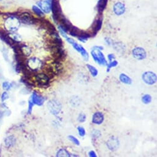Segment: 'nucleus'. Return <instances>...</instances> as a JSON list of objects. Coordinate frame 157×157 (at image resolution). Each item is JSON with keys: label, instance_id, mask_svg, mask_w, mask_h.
Here are the masks:
<instances>
[{"label": "nucleus", "instance_id": "obj_28", "mask_svg": "<svg viewBox=\"0 0 157 157\" xmlns=\"http://www.w3.org/2000/svg\"><path fill=\"white\" fill-rule=\"evenodd\" d=\"M69 139L70 140V141H71L73 143H74V144H75V145H79L80 144V141H78V139L76 137H74V136H71V135L69 136Z\"/></svg>", "mask_w": 157, "mask_h": 157}, {"label": "nucleus", "instance_id": "obj_20", "mask_svg": "<svg viewBox=\"0 0 157 157\" xmlns=\"http://www.w3.org/2000/svg\"><path fill=\"white\" fill-rule=\"evenodd\" d=\"M56 156H78V155H70V153L68 152V151L65 149H60L57 152Z\"/></svg>", "mask_w": 157, "mask_h": 157}, {"label": "nucleus", "instance_id": "obj_31", "mask_svg": "<svg viewBox=\"0 0 157 157\" xmlns=\"http://www.w3.org/2000/svg\"><path fill=\"white\" fill-rule=\"evenodd\" d=\"M92 136L93 138H99L101 136V132H100V131L98 130H94L92 132Z\"/></svg>", "mask_w": 157, "mask_h": 157}, {"label": "nucleus", "instance_id": "obj_14", "mask_svg": "<svg viewBox=\"0 0 157 157\" xmlns=\"http://www.w3.org/2000/svg\"><path fill=\"white\" fill-rule=\"evenodd\" d=\"M102 24V19L99 18L95 21V22L93 25V33L91 34V35L95 36L96 35L97 32L100 29V28H101Z\"/></svg>", "mask_w": 157, "mask_h": 157}, {"label": "nucleus", "instance_id": "obj_24", "mask_svg": "<svg viewBox=\"0 0 157 157\" xmlns=\"http://www.w3.org/2000/svg\"><path fill=\"white\" fill-rule=\"evenodd\" d=\"M152 101V97L149 94H145L142 97V102L145 104H148Z\"/></svg>", "mask_w": 157, "mask_h": 157}, {"label": "nucleus", "instance_id": "obj_3", "mask_svg": "<svg viewBox=\"0 0 157 157\" xmlns=\"http://www.w3.org/2000/svg\"><path fill=\"white\" fill-rule=\"evenodd\" d=\"M92 57L96 63L100 65H107V62L105 56L101 51L98 49H93L91 52Z\"/></svg>", "mask_w": 157, "mask_h": 157}, {"label": "nucleus", "instance_id": "obj_32", "mask_svg": "<svg viewBox=\"0 0 157 157\" xmlns=\"http://www.w3.org/2000/svg\"><path fill=\"white\" fill-rule=\"evenodd\" d=\"M11 87V83H9V82L6 81V82L3 83V88L4 90H9V89H10Z\"/></svg>", "mask_w": 157, "mask_h": 157}, {"label": "nucleus", "instance_id": "obj_12", "mask_svg": "<svg viewBox=\"0 0 157 157\" xmlns=\"http://www.w3.org/2000/svg\"><path fill=\"white\" fill-rule=\"evenodd\" d=\"M37 5L45 13H49L51 11V6L48 1H40L37 3Z\"/></svg>", "mask_w": 157, "mask_h": 157}, {"label": "nucleus", "instance_id": "obj_37", "mask_svg": "<svg viewBox=\"0 0 157 157\" xmlns=\"http://www.w3.org/2000/svg\"><path fill=\"white\" fill-rule=\"evenodd\" d=\"M93 49H98V50H100V51H102V50L104 49V48L102 46H96L93 47Z\"/></svg>", "mask_w": 157, "mask_h": 157}, {"label": "nucleus", "instance_id": "obj_9", "mask_svg": "<svg viewBox=\"0 0 157 157\" xmlns=\"http://www.w3.org/2000/svg\"><path fill=\"white\" fill-rule=\"evenodd\" d=\"M52 9L53 11V15L54 17V20L57 22L60 17L62 15V11L60 4L59 2L56 1V0H54V1L53 3Z\"/></svg>", "mask_w": 157, "mask_h": 157}, {"label": "nucleus", "instance_id": "obj_36", "mask_svg": "<svg viewBox=\"0 0 157 157\" xmlns=\"http://www.w3.org/2000/svg\"><path fill=\"white\" fill-rule=\"evenodd\" d=\"M89 156H91V157H96V156H97V155H96V152H94V151H90V152H89Z\"/></svg>", "mask_w": 157, "mask_h": 157}, {"label": "nucleus", "instance_id": "obj_10", "mask_svg": "<svg viewBox=\"0 0 157 157\" xmlns=\"http://www.w3.org/2000/svg\"><path fill=\"white\" fill-rule=\"evenodd\" d=\"M104 120V116L102 112L97 111L94 114L92 118V122L96 125H101Z\"/></svg>", "mask_w": 157, "mask_h": 157}, {"label": "nucleus", "instance_id": "obj_7", "mask_svg": "<svg viewBox=\"0 0 157 157\" xmlns=\"http://www.w3.org/2000/svg\"><path fill=\"white\" fill-rule=\"evenodd\" d=\"M36 81L39 85L43 87L48 86L50 84V78L45 74H39L35 76Z\"/></svg>", "mask_w": 157, "mask_h": 157}, {"label": "nucleus", "instance_id": "obj_1", "mask_svg": "<svg viewBox=\"0 0 157 157\" xmlns=\"http://www.w3.org/2000/svg\"><path fill=\"white\" fill-rule=\"evenodd\" d=\"M5 29L11 32H14L18 30L20 27V22L15 17H10L5 21Z\"/></svg>", "mask_w": 157, "mask_h": 157}, {"label": "nucleus", "instance_id": "obj_8", "mask_svg": "<svg viewBox=\"0 0 157 157\" xmlns=\"http://www.w3.org/2000/svg\"><path fill=\"white\" fill-rule=\"evenodd\" d=\"M132 54L133 57L137 60H141L145 59L147 56V53L145 49L141 47H137L132 49Z\"/></svg>", "mask_w": 157, "mask_h": 157}, {"label": "nucleus", "instance_id": "obj_2", "mask_svg": "<svg viewBox=\"0 0 157 157\" xmlns=\"http://www.w3.org/2000/svg\"><path fill=\"white\" fill-rule=\"evenodd\" d=\"M66 40L69 43H70L71 44L72 46L74 47V48L76 50V51H78V53H80L81 54L84 60H86V61L88 60L89 54L85 48H84L82 46L80 45V44H78L76 41H75V40H74L73 39H71L70 38L67 37Z\"/></svg>", "mask_w": 157, "mask_h": 157}, {"label": "nucleus", "instance_id": "obj_22", "mask_svg": "<svg viewBox=\"0 0 157 157\" xmlns=\"http://www.w3.org/2000/svg\"><path fill=\"white\" fill-rule=\"evenodd\" d=\"M20 51L22 54L25 56H29L31 54L30 49L26 46H22L20 47Z\"/></svg>", "mask_w": 157, "mask_h": 157}, {"label": "nucleus", "instance_id": "obj_13", "mask_svg": "<svg viewBox=\"0 0 157 157\" xmlns=\"http://www.w3.org/2000/svg\"><path fill=\"white\" fill-rule=\"evenodd\" d=\"M114 11L116 15H120L125 13V5L120 2L116 3L114 6Z\"/></svg>", "mask_w": 157, "mask_h": 157}, {"label": "nucleus", "instance_id": "obj_15", "mask_svg": "<svg viewBox=\"0 0 157 157\" xmlns=\"http://www.w3.org/2000/svg\"><path fill=\"white\" fill-rule=\"evenodd\" d=\"M118 145H119L118 141V140L116 139H115L114 137L110 139L107 143L108 147L111 150H114L116 149L117 147H118Z\"/></svg>", "mask_w": 157, "mask_h": 157}, {"label": "nucleus", "instance_id": "obj_35", "mask_svg": "<svg viewBox=\"0 0 157 157\" xmlns=\"http://www.w3.org/2000/svg\"><path fill=\"white\" fill-rule=\"evenodd\" d=\"M108 59L109 60L110 62L112 61L114 59H115V56L114 55V54H110L108 55Z\"/></svg>", "mask_w": 157, "mask_h": 157}, {"label": "nucleus", "instance_id": "obj_18", "mask_svg": "<svg viewBox=\"0 0 157 157\" xmlns=\"http://www.w3.org/2000/svg\"><path fill=\"white\" fill-rule=\"evenodd\" d=\"M82 32L83 31H81L80 29H78V28L75 27H73V26L71 27V28L70 29V30L69 31V34L70 35H71L73 36L77 37V38H78L81 35Z\"/></svg>", "mask_w": 157, "mask_h": 157}, {"label": "nucleus", "instance_id": "obj_11", "mask_svg": "<svg viewBox=\"0 0 157 157\" xmlns=\"http://www.w3.org/2000/svg\"><path fill=\"white\" fill-rule=\"evenodd\" d=\"M31 100L33 103V104L41 106L44 104V101H45V99L41 96H40V95H38L37 93H34L32 94Z\"/></svg>", "mask_w": 157, "mask_h": 157}, {"label": "nucleus", "instance_id": "obj_38", "mask_svg": "<svg viewBox=\"0 0 157 157\" xmlns=\"http://www.w3.org/2000/svg\"><path fill=\"white\" fill-rule=\"evenodd\" d=\"M105 41H106V43H107L108 44H109V45H110V44H111V41L110 40V39H109V38H105Z\"/></svg>", "mask_w": 157, "mask_h": 157}, {"label": "nucleus", "instance_id": "obj_27", "mask_svg": "<svg viewBox=\"0 0 157 157\" xmlns=\"http://www.w3.org/2000/svg\"><path fill=\"white\" fill-rule=\"evenodd\" d=\"M77 130L78 131V133H79V135L81 137H83L85 136L86 134V131L85 130V128L82 126H78L77 128Z\"/></svg>", "mask_w": 157, "mask_h": 157}, {"label": "nucleus", "instance_id": "obj_39", "mask_svg": "<svg viewBox=\"0 0 157 157\" xmlns=\"http://www.w3.org/2000/svg\"><path fill=\"white\" fill-rule=\"evenodd\" d=\"M50 1H51V0H48V2H49Z\"/></svg>", "mask_w": 157, "mask_h": 157}, {"label": "nucleus", "instance_id": "obj_21", "mask_svg": "<svg viewBox=\"0 0 157 157\" xmlns=\"http://www.w3.org/2000/svg\"><path fill=\"white\" fill-rule=\"evenodd\" d=\"M86 67L88 68V69L89 70V72L91 73V75L95 77V76H96L98 75V71H97V69L96 68V67H94V66H93L91 65H89V64H87Z\"/></svg>", "mask_w": 157, "mask_h": 157}, {"label": "nucleus", "instance_id": "obj_17", "mask_svg": "<svg viewBox=\"0 0 157 157\" xmlns=\"http://www.w3.org/2000/svg\"><path fill=\"white\" fill-rule=\"evenodd\" d=\"M15 138L13 136H8V137H6L4 140V143H5V145L7 147H12L13 145H14L15 143Z\"/></svg>", "mask_w": 157, "mask_h": 157}, {"label": "nucleus", "instance_id": "obj_26", "mask_svg": "<svg viewBox=\"0 0 157 157\" xmlns=\"http://www.w3.org/2000/svg\"><path fill=\"white\" fill-rule=\"evenodd\" d=\"M117 65H118V62L116 60H114V61L110 62V63L107 65V71L109 72L111 68H112V67H115Z\"/></svg>", "mask_w": 157, "mask_h": 157}, {"label": "nucleus", "instance_id": "obj_34", "mask_svg": "<svg viewBox=\"0 0 157 157\" xmlns=\"http://www.w3.org/2000/svg\"><path fill=\"white\" fill-rule=\"evenodd\" d=\"M8 97H9V96H8V93L6 92L3 93V94H2V96H1V100H2V101H4V100L8 99Z\"/></svg>", "mask_w": 157, "mask_h": 157}, {"label": "nucleus", "instance_id": "obj_23", "mask_svg": "<svg viewBox=\"0 0 157 157\" xmlns=\"http://www.w3.org/2000/svg\"><path fill=\"white\" fill-rule=\"evenodd\" d=\"M9 37L11 39H12L13 40L17 42L21 41V36L19 34H18V33H15L14 32H12L11 34H9Z\"/></svg>", "mask_w": 157, "mask_h": 157}, {"label": "nucleus", "instance_id": "obj_16", "mask_svg": "<svg viewBox=\"0 0 157 157\" xmlns=\"http://www.w3.org/2000/svg\"><path fill=\"white\" fill-rule=\"evenodd\" d=\"M119 79L121 83L126 85H131L132 82L131 78L125 74H121L119 76Z\"/></svg>", "mask_w": 157, "mask_h": 157}, {"label": "nucleus", "instance_id": "obj_29", "mask_svg": "<svg viewBox=\"0 0 157 157\" xmlns=\"http://www.w3.org/2000/svg\"><path fill=\"white\" fill-rule=\"evenodd\" d=\"M33 10L39 16H43L44 15V14L42 12V11L40 9H39L38 7H36V6H33Z\"/></svg>", "mask_w": 157, "mask_h": 157}, {"label": "nucleus", "instance_id": "obj_5", "mask_svg": "<svg viewBox=\"0 0 157 157\" xmlns=\"http://www.w3.org/2000/svg\"><path fill=\"white\" fill-rule=\"evenodd\" d=\"M48 107L50 112L53 115H58L62 109L61 104L57 100H52L48 104Z\"/></svg>", "mask_w": 157, "mask_h": 157}, {"label": "nucleus", "instance_id": "obj_33", "mask_svg": "<svg viewBox=\"0 0 157 157\" xmlns=\"http://www.w3.org/2000/svg\"><path fill=\"white\" fill-rule=\"evenodd\" d=\"M33 106V103L32 102V100H29V109H28V114H31Z\"/></svg>", "mask_w": 157, "mask_h": 157}, {"label": "nucleus", "instance_id": "obj_19", "mask_svg": "<svg viewBox=\"0 0 157 157\" xmlns=\"http://www.w3.org/2000/svg\"><path fill=\"white\" fill-rule=\"evenodd\" d=\"M114 48L118 53H124L125 51V46L121 43H115L114 44Z\"/></svg>", "mask_w": 157, "mask_h": 157}, {"label": "nucleus", "instance_id": "obj_25", "mask_svg": "<svg viewBox=\"0 0 157 157\" xmlns=\"http://www.w3.org/2000/svg\"><path fill=\"white\" fill-rule=\"evenodd\" d=\"M107 0H99V4H98V8L99 10L100 11H104V9H105L106 4H107Z\"/></svg>", "mask_w": 157, "mask_h": 157}, {"label": "nucleus", "instance_id": "obj_30", "mask_svg": "<svg viewBox=\"0 0 157 157\" xmlns=\"http://www.w3.org/2000/svg\"><path fill=\"white\" fill-rule=\"evenodd\" d=\"M86 120V116L85 114H80L79 115H78V120L80 123H83L85 122Z\"/></svg>", "mask_w": 157, "mask_h": 157}, {"label": "nucleus", "instance_id": "obj_6", "mask_svg": "<svg viewBox=\"0 0 157 157\" xmlns=\"http://www.w3.org/2000/svg\"><path fill=\"white\" fill-rule=\"evenodd\" d=\"M143 81L148 85H153L156 81V75L152 71H146L142 75Z\"/></svg>", "mask_w": 157, "mask_h": 157}, {"label": "nucleus", "instance_id": "obj_4", "mask_svg": "<svg viewBox=\"0 0 157 157\" xmlns=\"http://www.w3.org/2000/svg\"><path fill=\"white\" fill-rule=\"evenodd\" d=\"M27 65L30 70L36 71L40 70L42 67V62L36 57H32L27 61Z\"/></svg>", "mask_w": 157, "mask_h": 157}]
</instances>
